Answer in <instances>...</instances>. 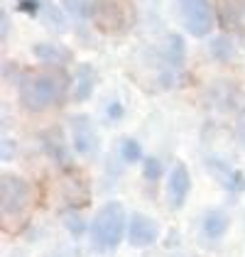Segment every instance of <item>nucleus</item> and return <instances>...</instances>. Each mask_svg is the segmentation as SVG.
Returning <instances> with one entry per match:
<instances>
[{
  "mask_svg": "<svg viewBox=\"0 0 245 257\" xmlns=\"http://www.w3.org/2000/svg\"><path fill=\"white\" fill-rule=\"evenodd\" d=\"M230 228V218L225 211L221 208H208L204 213V220H201V230L208 240H218V237L225 235V230Z\"/></svg>",
  "mask_w": 245,
  "mask_h": 257,
  "instance_id": "9",
  "label": "nucleus"
},
{
  "mask_svg": "<svg viewBox=\"0 0 245 257\" xmlns=\"http://www.w3.org/2000/svg\"><path fill=\"white\" fill-rule=\"evenodd\" d=\"M143 174H145V179H150V181H157V179L162 177V164H160V159L157 157H145Z\"/></svg>",
  "mask_w": 245,
  "mask_h": 257,
  "instance_id": "15",
  "label": "nucleus"
},
{
  "mask_svg": "<svg viewBox=\"0 0 245 257\" xmlns=\"http://www.w3.org/2000/svg\"><path fill=\"white\" fill-rule=\"evenodd\" d=\"M69 122H71V145H74V150L83 157L96 155L101 140H98V130H96L93 120L88 115H74Z\"/></svg>",
  "mask_w": 245,
  "mask_h": 257,
  "instance_id": "5",
  "label": "nucleus"
},
{
  "mask_svg": "<svg viewBox=\"0 0 245 257\" xmlns=\"http://www.w3.org/2000/svg\"><path fill=\"white\" fill-rule=\"evenodd\" d=\"M128 233V218L120 201H108L98 208V213L91 223V242L98 252H113L122 242Z\"/></svg>",
  "mask_w": 245,
  "mask_h": 257,
  "instance_id": "2",
  "label": "nucleus"
},
{
  "mask_svg": "<svg viewBox=\"0 0 245 257\" xmlns=\"http://www.w3.org/2000/svg\"><path fill=\"white\" fill-rule=\"evenodd\" d=\"M93 83H96L93 66H91V64H81L79 71L74 74V100H76V103L88 100L91 91H93Z\"/></svg>",
  "mask_w": 245,
  "mask_h": 257,
  "instance_id": "10",
  "label": "nucleus"
},
{
  "mask_svg": "<svg viewBox=\"0 0 245 257\" xmlns=\"http://www.w3.org/2000/svg\"><path fill=\"white\" fill-rule=\"evenodd\" d=\"M108 118H113V120L122 118V105L118 100H115V103H108Z\"/></svg>",
  "mask_w": 245,
  "mask_h": 257,
  "instance_id": "18",
  "label": "nucleus"
},
{
  "mask_svg": "<svg viewBox=\"0 0 245 257\" xmlns=\"http://www.w3.org/2000/svg\"><path fill=\"white\" fill-rule=\"evenodd\" d=\"M160 240V225L145 213H133L128 218V242L133 247H150Z\"/></svg>",
  "mask_w": 245,
  "mask_h": 257,
  "instance_id": "6",
  "label": "nucleus"
},
{
  "mask_svg": "<svg viewBox=\"0 0 245 257\" xmlns=\"http://www.w3.org/2000/svg\"><path fill=\"white\" fill-rule=\"evenodd\" d=\"M8 27H10L8 25V13H3V40L8 37Z\"/></svg>",
  "mask_w": 245,
  "mask_h": 257,
  "instance_id": "20",
  "label": "nucleus"
},
{
  "mask_svg": "<svg viewBox=\"0 0 245 257\" xmlns=\"http://www.w3.org/2000/svg\"><path fill=\"white\" fill-rule=\"evenodd\" d=\"M18 8H20L22 13H27V15H37V0H20L18 3Z\"/></svg>",
  "mask_w": 245,
  "mask_h": 257,
  "instance_id": "17",
  "label": "nucleus"
},
{
  "mask_svg": "<svg viewBox=\"0 0 245 257\" xmlns=\"http://www.w3.org/2000/svg\"><path fill=\"white\" fill-rule=\"evenodd\" d=\"M61 5H64V10L69 13V15H74V18H88V15H93V3L91 0H61Z\"/></svg>",
  "mask_w": 245,
  "mask_h": 257,
  "instance_id": "13",
  "label": "nucleus"
},
{
  "mask_svg": "<svg viewBox=\"0 0 245 257\" xmlns=\"http://www.w3.org/2000/svg\"><path fill=\"white\" fill-rule=\"evenodd\" d=\"M189 191H191V177H189V169L184 167L182 162H177L169 172V179H167V201H169V208L179 211L184 208L186 198H189Z\"/></svg>",
  "mask_w": 245,
  "mask_h": 257,
  "instance_id": "7",
  "label": "nucleus"
},
{
  "mask_svg": "<svg viewBox=\"0 0 245 257\" xmlns=\"http://www.w3.org/2000/svg\"><path fill=\"white\" fill-rule=\"evenodd\" d=\"M66 88H69V76L59 66L49 69V71H40V74L27 76L20 83V103L25 110L40 113L44 108H49L52 103H57Z\"/></svg>",
  "mask_w": 245,
  "mask_h": 257,
  "instance_id": "1",
  "label": "nucleus"
},
{
  "mask_svg": "<svg viewBox=\"0 0 245 257\" xmlns=\"http://www.w3.org/2000/svg\"><path fill=\"white\" fill-rule=\"evenodd\" d=\"M186 52V47H184V40L179 37V35H169L167 37V47H164V59L169 61L172 66H179L184 61V54Z\"/></svg>",
  "mask_w": 245,
  "mask_h": 257,
  "instance_id": "11",
  "label": "nucleus"
},
{
  "mask_svg": "<svg viewBox=\"0 0 245 257\" xmlns=\"http://www.w3.org/2000/svg\"><path fill=\"white\" fill-rule=\"evenodd\" d=\"M35 54L44 61H54V64H64V61L69 59V54H66V49H59V47H54V44H47V42H40V44H35Z\"/></svg>",
  "mask_w": 245,
  "mask_h": 257,
  "instance_id": "12",
  "label": "nucleus"
},
{
  "mask_svg": "<svg viewBox=\"0 0 245 257\" xmlns=\"http://www.w3.org/2000/svg\"><path fill=\"white\" fill-rule=\"evenodd\" d=\"M120 155L122 159L128 162V164H135V162H140L143 159V147H140V142L133 138H125L120 145Z\"/></svg>",
  "mask_w": 245,
  "mask_h": 257,
  "instance_id": "14",
  "label": "nucleus"
},
{
  "mask_svg": "<svg viewBox=\"0 0 245 257\" xmlns=\"http://www.w3.org/2000/svg\"><path fill=\"white\" fill-rule=\"evenodd\" d=\"M13 150H18V145L10 138H3V162H10L13 159V155H15Z\"/></svg>",
  "mask_w": 245,
  "mask_h": 257,
  "instance_id": "16",
  "label": "nucleus"
},
{
  "mask_svg": "<svg viewBox=\"0 0 245 257\" xmlns=\"http://www.w3.org/2000/svg\"><path fill=\"white\" fill-rule=\"evenodd\" d=\"M184 30L194 37H206L213 30V10L208 0H177Z\"/></svg>",
  "mask_w": 245,
  "mask_h": 257,
  "instance_id": "4",
  "label": "nucleus"
},
{
  "mask_svg": "<svg viewBox=\"0 0 245 257\" xmlns=\"http://www.w3.org/2000/svg\"><path fill=\"white\" fill-rule=\"evenodd\" d=\"M206 167L208 172L213 174V179L228 189V191H245V177L240 169H235L233 164H228L225 159L221 157H208L206 159Z\"/></svg>",
  "mask_w": 245,
  "mask_h": 257,
  "instance_id": "8",
  "label": "nucleus"
},
{
  "mask_svg": "<svg viewBox=\"0 0 245 257\" xmlns=\"http://www.w3.org/2000/svg\"><path fill=\"white\" fill-rule=\"evenodd\" d=\"M238 138H240V145L245 147V115L240 118V122H238Z\"/></svg>",
  "mask_w": 245,
  "mask_h": 257,
  "instance_id": "19",
  "label": "nucleus"
},
{
  "mask_svg": "<svg viewBox=\"0 0 245 257\" xmlns=\"http://www.w3.org/2000/svg\"><path fill=\"white\" fill-rule=\"evenodd\" d=\"M32 198V184L20 174H10L5 172L0 179V203H3V213L5 216H20L22 211L30 206Z\"/></svg>",
  "mask_w": 245,
  "mask_h": 257,
  "instance_id": "3",
  "label": "nucleus"
}]
</instances>
